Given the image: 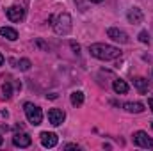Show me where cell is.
I'll list each match as a JSON object with an SVG mask.
<instances>
[{
    "label": "cell",
    "mask_w": 153,
    "mask_h": 151,
    "mask_svg": "<svg viewBox=\"0 0 153 151\" xmlns=\"http://www.w3.org/2000/svg\"><path fill=\"white\" fill-rule=\"evenodd\" d=\"M89 52L93 57L100 59V61H114L121 55V50L116 48V46H111V44H103V43H94L89 46Z\"/></svg>",
    "instance_id": "obj_1"
},
{
    "label": "cell",
    "mask_w": 153,
    "mask_h": 151,
    "mask_svg": "<svg viewBox=\"0 0 153 151\" xmlns=\"http://www.w3.org/2000/svg\"><path fill=\"white\" fill-rule=\"evenodd\" d=\"M53 30L59 36H68L71 32V16L68 13H61L53 21Z\"/></svg>",
    "instance_id": "obj_2"
},
{
    "label": "cell",
    "mask_w": 153,
    "mask_h": 151,
    "mask_svg": "<svg viewBox=\"0 0 153 151\" xmlns=\"http://www.w3.org/2000/svg\"><path fill=\"white\" fill-rule=\"evenodd\" d=\"M23 110H25V115H27L29 123H32L34 126L41 124V121H43V112H41L39 107H36V105H32V103L27 101V103L23 105Z\"/></svg>",
    "instance_id": "obj_3"
},
{
    "label": "cell",
    "mask_w": 153,
    "mask_h": 151,
    "mask_svg": "<svg viewBox=\"0 0 153 151\" xmlns=\"http://www.w3.org/2000/svg\"><path fill=\"white\" fill-rule=\"evenodd\" d=\"M134 144L139 148H150L153 150V139L146 132H135L134 133Z\"/></svg>",
    "instance_id": "obj_4"
},
{
    "label": "cell",
    "mask_w": 153,
    "mask_h": 151,
    "mask_svg": "<svg viewBox=\"0 0 153 151\" xmlns=\"http://www.w3.org/2000/svg\"><path fill=\"white\" fill-rule=\"evenodd\" d=\"M5 14H7V18H9L13 23H18V21H22V20L25 18V9H23V7H18V5H11V7L5 11Z\"/></svg>",
    "instance_id": "obj_5"
},
{
    "label": "cell",
    "mask_w": 153,
    "mask_h": 151,
    "mask_svg": "<svg viewBox=\"0 0 153 151\" xmlns=\"http://www.w3.org/2000/svg\"><path fill=\"white\" fill-rule=\"evenodd\" d=\"M107 36L112 39V41L119 43V44H126V43H128L126 32H123V30H119V29H116V27H111V29L107 30Z\"/></svg>",
    "instance_id": "obj_6"
},
{
    "label": "cell",
    "mask_w": 153,
    "mask_h": 151,
    "mask_svg": "<svg viewBox=\"0 0 153 151\" xmlns=\"http://www.w3.org/2000/svg\"><path fill=\"white\" fill-rule=\"evenodd\" d=\"M13 144L16 146V148H29L30 144H32V139H30V135L29 133H14V137H13Z\"/></svg>",
    "instance_id": "obj_7"
},
{
    "label": "cell",
    "mask_w": 153,
    "mask_h": 151,
    "mask_svg": "<svg viewBox=\"0 0 153 151\" xmlns=\"http://www.w3.org/2000/svg\"><path fill=\"white\" fill-rule=\"evenodd\" d=\"M64 119H66V114L62 112V110H59V109H50V110H48V121H50L53 126L62 124Z\"/></svg>",
    "instance_id": "obj_8"
},
{
    "label": "cell",
    "mask_w": 153,
    "mask_h": 151,
    "mask_svg": "<svg viewBox=\"0 0 153 151\" xmlns=\"http://www.w3.org/2000/svg\"><path fill=\"white\" fill-rule=\"evenodd\" d=\"M57 142H59V139H57L55 133H52V132H43L41 133V144L45 148H53V146H57Z\"/></svg>",
    "instance_id": "obj_9"
},
{
    "label": "cell",
    "mask_w": 153,
    "mask_h": 151,
    "mask_svg": "<svg viewBox=\"0 0 153 151\" xmlns=\"http://www.w3.org/2000/svg\"><path fill=\"white\" fill-rule=\"evenodd\" d=\"M126 18H128V21H130V23H134V25H139V23H143V18H144V14H143V11H141V9L134 7V9H130V11L126 13Z\"/></svg>",
    "instance_id": "obj_10"
},
{
    "label": "cell",
    "mask_w": 153,
    "mask_h": 151,
    "mask_svg": "<svg viewBox=\"0 0 153 151\" xmlns=\"http://www.w3.org/2000/svg\"><path fill=\"white\" fill-rule=\"evenodd\" d=\"M123 107H125L126 112H130V114H139V112L144 110V105L139 103V101H128V103H125Z\"/></svg>",
    "instance_id": "obj_11"
},
{
    "label": "cell",
    "mask_w": 153,
    "mask_h": 151,
    "mask_svg": "<svg viewBox=\"0 0 153 151\" xmlns=\"http://www.w3.org/2000/svg\"><path fill=\"white\" fill-rule=\"evenodd\" d=\"M112 89H114L117 94H126L130 87H128V84H126L125 80H121V78H116L114 84H112Z\"/></svg>",
    "instance_id": "obj_12"
},
{
    "label": "cell",
    "mask_w": 153,
    "mask_h": 151,
    "mask_svg": "<svg viewBox=\"0 0 153 151\" xmlns=\"http://www.w3.org/2000/svg\"><path fill=\"white\" fill-rule=\"evenodd\" d=\"M0 36L9 39V41H16L18 39V32L14 29H11V27H0Z\"/></svg>",
    "instance_id": "obj_13"
},
{
    "label": "cell",
    "mask_w": 153,
    "mask_h": 151,
    "mask_svg": "<svg viewBox=\"0 0 153 151\" xmlns=\"http://www.w3.org/2000/svg\"><path fill=\"white\" fill-rule=\"evenodd\" d=\"M134 85L137 87V91H139L141 94H144V93L148 91V80H146V78H143V76L134 78Z\"/></svg>",
    "instance_id": "obj_14"
},
{
    "label": "cell",
    "mask_w": 153,
    "mask_h": 151,
    "mask_svg": "<svg viewBox=\"0 0 153 151\" xmlns=\"http://www.w3.org/2000/svg\"><path fill=\"white\" fill-rule=\"evenodd\" d=\"M84 103V93L82 91H73L71 93V105L73 107H80Z\"/></svg>",
    "instance_id": "obj_15"
},
{
    "label": "cell",
    "mask_w": 153,
    "mask_h": 151,
    "mask_svg": "<svg viewBox=\"0 0 153 151\" xmlns=\"http://www.w3.org/2000/svg\"><path fill=\"white\" fill-rule=\"evenodd\" d=\"M2 93H4V98H5V100H9V98L13 96V87H11L9 82H5V84L2 85Z\"/></svg>",
    "instance_id": "obj_16"
},
{
    "label": "cell",
    "mask_w": 153,
    "mask_h": 151,
    "mask_svg": "<svg viewBox=\"0 0 153 151\" xmlns=\"http://www.w3.org/2000/svg\"><path fill=\"white\" fill-rule=\"evenodd\" d=\"M18 68H20L22 71H29V70H30V61H29V59H20Z\"/></svg>",
    "instance_id": "obj_17"
},
{
    "label": "cell",
    "mask_w": 153,
    "mask_h": 151,
    "mask_svg": "<svg viewBox=\"0 0 153 151\" xmlns=\"http://www.w3.org/2000/svg\"><path fill=\"white\" fill-rule=\"evenodd\" d=\"M139 41H141V43H150V34H148L146 30H141V32H139Z\"/></svg>",
    "instance_id": "obj_18"
},
{
    "label": "cell",
    "mask_w": 153,
    "mask_h": 151,
    "mask_svg": "<svg viewBox=\"0 0 153 151\" xmlns=\"http://www.w3.org/2000/svg\"><path fill=\"white\" fill-rule=\"evenodd\" d=\"M70 44H71V48H73V50H75L76 53H78V52H80V44H76L75 41H71V43H70Z\"/></svg>",
    "instance_id": "obj_19"
},
{
    "label": "cell",
    "mask_w": 153,
    "mask_h": 151,
    "mask_svg": "<svg viewBox=\"0 0 153 151\" xmlns=\"http://www.w3.org/2000/svg\"><path fill=\"white\" fill-rule=\"evenodd\" d=\"M64 150H78V146H76V144H66Z\"/></svg>",
    "instance_id": "obj_20"
},
{
    "label": "cell",
    "mask_w": 153,
    "mask_h": 151,
    "mask_svg": "<svg viewBox=\"0 0 153 151\" xmlns=\"http://www.w3.org/2000/svg\"><path fill=\"white\" fill-rule=\"evenodd\" d=\"M38 46H41V48H45V50H48V46L43 43V41H38Z\"/></svg>",
    "instance_id": "obj_21"
},
{
    "label": "cell",
    "mask_w": 153,
    "mask_h": 151,
    "mask_svg": "<svg viewBox=\"0 0 153 151\" xmlns=\"http://www.w3.org/2000/svg\"><path fill=\"white\" fill-rule=\"evenodd\" d=\"M148 105H150V109H152V112H153V98H150V100H148Z\"/></svg>",
    "instance_id": "obj_22"
},
{
    "label": "cell",
    "mask_w": 153,
    "mask_h": 151,
    "mask_svg": "<svg viewBox=\"0 0 153 151\" xmlns=\"http://www.w3.org/2000/svg\"><path fill=\"white\" fill-rule=\"evenodd\" d=\"M4 61H5V59H4V55H2V53H0V66H2V64H4Z\"/></svg>",
    "instance_id": "obj_23"
},
{
    "label": "cell",
    "mask_w": 153,
    "mask_h": 151,
    "mask_svg": "<svg viewBox=\"0 0 153 151\" xmlns=\"http://www.w3.org/2000/svg\"><path fill=\"white\" fill-rule=\"evenodd\" d=\"M91 2H94V4H100V2H103V0H91Z\"/></svg>",
    "instance_id": "obj_24"
},
{
    "label": "cell",
    "mask_w": 153,
    "mask_h": 151,
    "mask_svg": "<svg viewBox=\"0 0 153 151\" xmlns=\"http://www.w3.org/2000/svg\"><path fill=\"white\" fill-rule=\"evenodd\" d=\"M2 142H4V137H2V135H0V146H2Z\"/></svg>",
    "instance_id": "obj_25"
},
{
    "label": "cell",
    "mask_w": 153,
    "mask_h": 151,
    "mask_svg": "<svg viewBox=\"0 0 153 151\" xmlns=\"http://www.w3.org/2000/svg\"><path fill=\"white\" fill-rule=\"evenodd\" d=\"M152 126H153V123H152Z\"/></svg>",
    "instance_id": "obj_26"
}]
</instances>
